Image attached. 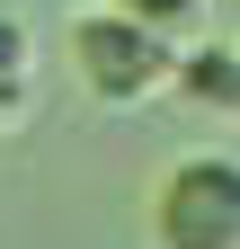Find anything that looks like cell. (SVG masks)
<instances>
[{"label": "cell", "mask_w": 240, "mask_h": 249, "mask_svg": "<svg viewBox=\"0 0 240 249\" xmlns=\"http://www.w3.org/2000/svg\"><path fill=\"white\" fill-rule=\"evenodd\" d=\"M71 71H80V89H89L98 107H152V98H169L178 36L116 0V9H89V18L71 27Z\"/></svg>", "instance_id": "obj_1"}, {"label": "cell", "mask_w": 240, "mask_h": 249, "mask_svg": "<svg viewBox=\"0 0 240 249\" xmlns=\"http://www.w3.org/2000/svg\"><path fill=\"white\" fill-rule=\"evenodd\" d=\"M160 249H240V160L231 151H196L178 160L152 196Z\"/></svg>", "instance_id": "obj_2"}, {"label": "cell", "mask_w": 240, "mask_h": 249, "mask_svg": "<svg viewBox=\"0 0 240 249\" xmlns=\"http://www.w3.org/2000/svg\"><path fill=\"white\" fill-rule=\"evenodd\" d=\"M169 89H178L187 107H205V116H240V45H196V53H178Z\"/></svg>", "instance_id": "obj_3"}, {"label": "cell", "mask_w": 240, "mask_h": 249, "mask_svg": "<svg viewBox=\"0 0 240 249\" xmlns=\"http://www.w3.org/2000/svg\"><path fill=\"white\" fill-rule=\"evenodd\" d=\"M27 80H36V36H27V18L0 9V116L27 107Z\"/></svg>", "instance_id": "obj_4"}, {"label": "cell", "mask_w": 240, "mask_h": 249, "mask_svg": "<svg viewBox=\"0 0 240 249\" xmlns=\"http://www.w3.org/2000/svg\"><path fill=\"white\" fill-rule=\"evenodd\" d=\"M125 9H142L152 27H169V36H178V27H187V18L205 9V0H125Z\"/></svg>", "instance_id": "obj_5"}]
</instances>
